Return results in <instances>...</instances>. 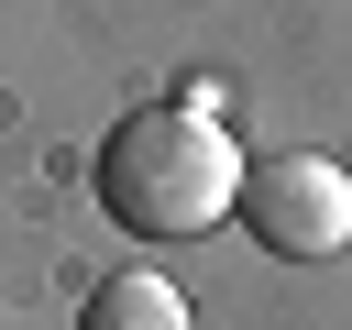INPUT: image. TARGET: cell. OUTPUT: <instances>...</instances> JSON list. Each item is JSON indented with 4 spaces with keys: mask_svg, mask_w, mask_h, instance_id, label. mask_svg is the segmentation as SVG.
<instances>
[{
    "mask_svg": "<svg viewBox=\"0 0 352 330\" xmlns=\"http://www.w3.org/2000/svg\"><path fill=\"white\" fill-rule=\"evenodd\" d=\"M77 330H198V308H187L165 275H143V264H132V275H99V286H88Z\"/></svg>",
    "mask_w": 352,
    "mask_h": 330,
    "instance_id": "cell-3",
    "label": "cell"
},
{
    "mask_svg": "<svg viewBox=\"0 0 352 330\" xmlns=\"http://www.w3.org/2000/svg\"><path fill=\"white\" fill-rule=\"evenodd\" d=\"M242 220H253L264 253L330 264V253L352 242V176H341L330 154H264V165L242 176Z\"/></svg>",
    "mask_w": 352,
    "mask_h": 330,
    "instance_id": "cell-2",
    "label": "cell"
},
{
    "mask_svg": "<svg viewBox=\"0 0 352 330\" xmlns=\"http://www.w3.org/2000/svg\"><path fill=\"white\" fill-rule=\"evenodd\" d=\"M242 143L220 132V110H198V99H154V110H132L110 143H99V209L121 220V231H143V242H187V231H220L231 209H242Z\"/></svg>",
    "mask_w": 352,
    "mask_h": 330,
    "instance_id": "cell-1",
    "label": "cell"
}]
</instances>
